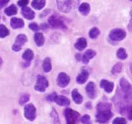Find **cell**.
<instances>
[{"mask_svg":"<svg viewBox=\"0 0 132 124\" xmlns=\"http://www.w3.org/2000/svg\"><path fill=\"white\" fill-rule=\"evenodd\" d=\"M110 103H100L97 106V121L100 123H105L112 116V112L110 111Z\"/></svg>","mask_w":132,"mask_h":124,"instance_id":"obj_1","label":"cell"},{"mask_svg":"<svg viewBox=\"0 0 132 124\" xmlns=\"http://www.w3.org/2000/svg\"><path fill=\"white\" fill-rule=\"evenodd\" d=\"M56 2L59 11L63 13H68L79 5V0H56Z\"/></svg>","mask_w":132,"mask_h":124,"instance_id":"obj_2","label":"cell"},{"mask_svg":"<svg viewBox=\"0 0 132 124\" xmlns=\"http://www.w3.org/2000/svg\"><path fill=\"white\" fill-rule=\"evenodd\" d=\"M64 115L66 118V123L67 124H76L79 120L80 114L79 112L73 110L71 108H67L64 111Z\"/></svg>","mask_w":132,"mask_h":124,"instance_id":"obj_3","label":"cell"},{"mask_svg":"<svg viewBox=\"0 0 132 124\" xmlns=\"http://www.w3.org/2000/svg\"><path fill=\"white\" fill-rule=\"evenodd\" d=\"M48 23L52 28H57V29H62V30H65L66 26L64 24L63 20L61 19L59 15H52L48 19Z\"/></svg>","mask_w":132,"mask_h":124,"instance_id":"obj_4","label":"cell"},{"mask_svg":"<svg viewBox=\"0 0 132 124\" xmlns=\"http://www.w3.org/2000/svg\"><path fill=\"white\" fill-rule=\"evenodd\" d=\"M46 87H48V82L46 80V78L42 75H39L37 79V84L35 86V90L38 92H44Z\"/></svg>","mask_w":132,"mask_h":124,"instance_id":"obj_5","label":"cell"},{"mask_svg":"<svg viewBox=\"0 0 132 124\" xmlns=\"http://www.w3.org/2000/svg\"><path fill=\"white\" fill-rule=\"evenodd\" d=\"M125 37H126V32L121 29H114L110 34V38L112 40H116V42L122 40Z\"/></svg>","mask_w":132,"mask_h":124,"instance_id":"obj_6","label":"cell"},{"mask_svg":"<svg viewBox=\"0 0 132 124\" xmlns=\"http://www.w3.org/2000/svg\"><path fill=\"white\" fill-rule=\"evenodd\" d=\"M26 43H27V37L25 35H19L16 38V43H15V44H13L12 49L14 51H20L22 46Z\"/></svg>","mask_w":132,"mask_h":124,"instance_id":"obj_7","label":"cell"},{"mask_svg":"<svg viewBox=\"0 0 132 124\" xmlns=\"http://www.w3.org/2000/svg\"><path fill=\"white\" fill-rule=\"evenodd\" d=\"M25 117L28 120H32L36 118V108L34 106V104L29 103L25 106Z\"/></svg>","mask_w":132,"mask_h":124,"instance_id":"obj_8","label":"cell"},{"mask_svg":"<svg viewBox=\"0 0 132 124\" xmlns=\"http://www.w3.org/2000/svg\"><path fill=\"white\" fill-rule=\"evenodd\" d=\"M70 82V77L65 74V73H59V75L57 77V84L59 87L64 88L66 87Z\"/></svg>","mask_w":132,"mask_h":124,"instance_id":"obj_9","label":"cell"},{"mask_svg":"<svg viewBox=\"0 0 132 124\" xmlns=\"http://www.w3.org/2000/svg\"><path fill=\"white\" fill-rule=\"evenodd\" d=\"M120 87H121V90L122 92L124 93L125 95L129 96L130 97V94H131V85L130 83L127 81L126 79L122 78L120 80Z\"/></svg>","mask_w":132,"mask_h":124,"instance_id":"obj_10","label":"cell"},{"mask_svg":"<svg viewBox=\"0 0 132 124\" xmlns=\"http://www.w3.org/2000/svg\"><path fill=\"white\" fill-rule=\"evenodd\" d=\"M54 102L58 105H61V106H67V105L70 104V101L66 97H63V96H56Z\"/></svg>","mask_w":132,"mask_h":124,"instance_id":"obj_11","label":"cell"},{"mask_svg":"<svg viewBox=\"0 0 132 124\" xmlns=\"http://www.w3.org/2000/svg\"><path fill=\"white\" fill-rule=\"evenodd\" d=\"M22 14L23 16L25 17L26 19L28 20H32L35 18V13H34V11L31 9V8H29V7H23L22 8Z\"/></svg>","mask_w":132,"mask_h":124,"instance_id":"obj_12","label":"cell"},{"mask_svg":"<svg viewBox=\"0 0 132 124\" xmlns=\"http://www.w3.org/2000/svg\"><path fill=\"white\" fill-rule=\"evenodd\" d=\"M113 83L110 81H106V80H103L101 81V87L105 90L106 93H111L113 90Z\"/></svg>","mask_w":132,"mask_h":124,"instance_id":"obj_13","label":"cell"},{"mask_svg":"<svg viewBox=\"0 0 132 124\" xmlns=\"http://www.w3.org/2000/svg\"><path fill=\"white\" fill-rule=\"evenodd\" d=\"M86 92L88 94L89 97L91 98H95L96 97V90H95V84L93 82H90L88 85H87V88H86Z\"/></svg>","mask_w":132,"mask_h":124,"instance_id":"obj_14","label":"cell"},{"mask_svg":"<svg viewBox=\"0 0 132 124\" xmlns=\"http://www.w3.org/2000/svg\"><path fill=\"white\" fill-rule=\"evenodd\" d=\"M95 55H96V52H95L94 50H92V49H89V50H87V51L84 53V55H83L82 61L84 63L87 64L89 61H90V59H92L93 57H95Z\"/></svg>","mask_w":132,"mask_h":124,"instance_id":"obj_15","label":"cell"},{"mask_svg":"<svg viewBox=\"0 0 132 124\" xmlns=\"http://www.w3.org/2000/svg\"><path fill=\"white\" fill-rule=\"evenodd\" d=\"M88 77H89L88 71L82 70V72H81V73H80V74L77 76V79H76V81H77V83H79V84H84L85 82L87 81Z\"/></svg>","mask_w":132,"mask_h":124,"instance_id":"obj_16","label":"cell"},{"mask_svg":"<svg viewBox=\"0 0 132 124\" xmlns=\"http://www.w3.org/2000/svg\"><path fill=\"white\" fill-rule=\"evenodd\" d=\"M11 24V27L13 29H19V28L24 27V21L22 19H19V18H13L10 22Z\"/></svg>","mask_w":132,"mask_h":124,"instance_id":"obj_17","label":"cell"},{"mask_svg":"<svg viewBox=\"0 0 132 124\" xmlns=\"http://www.w3.org/2000/svg\"><path fill=\"white\" fill-rule=\"evenodd\" d=\"M86 46H87V40H86V38H78V40L75 43V47L80 51V50H83Z\"/></svg>","mask_w":132,"mask_h":124,"instance_id":"obj_18","label":"cell"},{"mask_svg":"<svg viewBox=\"0 0 132 124\" xmlns=\"http://www.w3.org/2000/svg\"><path fill=\"white\" fill-rule=\"evenodd\" d=\"M72 98H73V101L76 103H78V104L82 103V102H83L82 96L80 95V93L78 92L77 90H73V91H72Z\"/></svg>","mask_w":132,"mask_h":124,"instance_id":"obj_19","label":"cell"},{"mask_svg":"<svg viewBox=\"0 0 132 124\" xmlns=\"http://www.w3.org/2000/svg\"><path fill=\"white\" fill-rule=\"evenodd\" d=\"M35 42H36V44L38 46H42L44 43V35L42 32H36V35H35Z\"/></svg>","mask_w":132,"mask_h":124,"instance_id":"obj_20","label":"cell"},{"mask_svg":"<svg viewBox=\"0 0 132 124\" xmlns=\"http://www.w3.org/2000/svg\"><path fill=\"white\" fill-rule=\"evenodd\" d=\"M79 11L80 13L84 15V16H87L90 12V5L88 3H82L81 5L79 6Z\"/></svg>","mask_w":132,"mask_h":124,"instance_id":"obj_21","label":"cell"},{"mask_svg":"<svg viewBox=\"0 0 132 124\" xmlns=\"http://www.w3.org/2000/svg\"><path fill=\"white\" fill-rule=\"evenodd\" d=\"M45 5V0H33L32 2V6H33L35 9H43Z\"/></svg>","mask_w":132,"mask_h":124,"instance_id":"obj_22","label":"cell"},{"mask_svg":"<svg viewBox=\"0 0 132 124\" xmlns=\"http://www.w3.org/2000/svg\"><path fill=\"white\" fill-rule=\"evenodd\" d=\"M5 14L7 15V16H13V15L17 14L16 6L11 5V6H9L8 8H6V9H5Z\"/></svg>","mask_w":132,"mask_h":124,"instance_id":"obj_23","label":"cell"},{"mask_svg":"<svg viewBox=\"0 0 132 124\" xmlns=\"http://www.w3.org/2000/svg\"><path fill=\"white\" fill-rule=\"evenodd\" d=\"M23 58L25 60H27L28 62L31 61V60L34 58V52L31 49H27V50L24 52V54H23Z\"/></svg>","mask_w":132,"mask_h":124,"instance_id":"obj_24","label":"cell"},{"mask_svg":"<svg viewBox=\"0 0 132 124\" xmlns=\"http://www.w3.org/2000/svg\"><path fill=\"white\" fill-rule=\"evenodd\" d=\"M43 69L44 72H50L51 70V63H50V59L48 57L44 59V63H43Z\"/></svg>","mask_w":132,"mask_h":124,"instance_id":"obj_25","label":"cell"},{"mask_svg":"<svg viewBox=\"0 0 132 124\" xmlns=\"http://www.w3.org/2000/svg\"><path fill=\"white\" fill-rule=\"evenodd\" d=\"M116 55H117V57L121 60L126 59L127 58V53H126V51H125V49L124 48L118 49V50H117V52H116Z\"/></svg>","mask_w":132,"mask_h":124,"instance_id":"obj_26","label":"cell"},{"mask_svg":"<svg viewBox=\"0 0 132 124\" xmlns=\"http://www.w3.org/2000/svg\"><path fill=\"white\" fill-rule=\"evenodd\" d=\"M51 120H52V124H60L58 114L55 111V109H52V111H51Z\"/></svg>","mask_w":132,"mask_h":124,"instance_id":"obj_27","label":"cell"},{"mask_svg":"<svg viewBox=\"0 0 132 124\" xmlns=\"http://www.w3.org/2000/svg\"><path fill=\"white\" fill-rule=\"evenodd\" d=\"M8 35H9V30L4 25H0V38H5Z\"/></svg>","mask_w":132,"mask_h":124,"instance_id":"obj_28","label":"cell"},{"mask_svg":"<svg viewBox=\"0 0 132 124\" xmlns=\"http://www.w3.org/2000/svg\"><path fill=\"white\" fill-rule=\"evenodd\" d=\"M99 35H100V30L98 28H93V29L90 31V32H89L90 38H97L99 37Z\"/></svg>","mask_w":132,"mask_h":124,"instance_id":"obj_29","label":"cell"},{"mask_svg":"<svg viewBox=\"0 0 132 124\" xmlns=\"http://www.w3.org/2000/svg\"><path fill=\"white\" fill-rule=\"evenodd\" d=\"M121 70H122V64L121 63H117L113 66V68H112V73L113 74H118V73H120Z\"/></svg>","mask_w":132,"mask_h":124,"instance_id":"obj_30","label":"cell"},{"mask_svg":"<svg viewBox=\"0 0 132 124\" xmlns=\"http://www.w3.org/2000/svg\"><path fill=\"white\" fill-rule=\"evenodd\" d=\"M29 100H30V96L28 95V94H25V95H23L22 97H20V101H19V103L23 105L24 103H26L29 102Z\"/></svg>","mask_w":132,"mask_h":124,"instance_id":"obj_31","label":"cell"},{"mask_svg":"<svg viewBox=\"0 0 132 124\" xmlns=\"http://www.w3.org/2000/svg\"><path fill=\"white\" fill-rule=\"evenodd\" d=\"M112 124H126V120L123 117H117L112 121Z\"/></svg>","mask_w":132,"mask_h":124,"instance_id":"obj_32","label":"cell"},{"mask_svg":"<svg viewBox=\"0 0 132 124\" xmlns=\"http://www.w3.org/2000/svg\"><path fill=\"white\" fill-rule=\"evenodd\" d=\"M81 121H82L83 124H91V118L89 115H84L82 118H81Z\"/></svg>","mask_w":132,"mask_h":124,"instance_id":"obj_33","label":"cell"},{"mask_svg":"<svg viewBox=\"0 0 132 124\" xmlns=\"http://www.w3.org/2000/svg\"><path fill=\"white\" fill-rule=\"evenodd\" d=\"M29 28H30L31 30L35 31V32H38V31L39 30V27L38 26V24H37V23H32V24H30Z\"/></svg>","mask_w":132,"mask_h":124,"instance_id":"obj_34","label":"cell"},{"mask_svg":"<svg viewBox=\"0 0 132 124\" xmlns=\"http://www.w3.org/2000/svg\"><path fill=\"white\" fill-rule=\"evenodd\" d=\"M29 4V0H20L18 2V5L21 6V7H26Z\"/></svg>","mask_w":132,"mask_h":124,"instance_id":"obj_35","label":"cell"},{"mask_svg":"<svg viewBox=\"0 0 132 124\" xmlns=\"http://www.w3.org/2000/svg\"><path fill=\"white\" fill-rule=\"evenodd\" d=\"M56 96H57V95H56V93H53V94H51L50 96L47 97V100H48V101H51V102H54Z\"/></svg>","mask_w":132,"mask_h":124,"instance_id":"obj_36","label":"cell"},{"mask_svg":"<svg viewBox=\"0 0 132 124\" xmlns=\"http://www.w3.org/2000/svg\"><path fill=\"white\" fill-rule=\"evenodd\" d=\"M8 1H10V0H0V6L5 5L6 3H8Z\"/></svg>","mask_w":132,"mask_h":124,"instance_id":"obj_37","label":"cell"},{"mask_svg":"<svg viewBox=\"0 0 132 124\" xmlns=\"http://www.w3.org/2000/svg\"><path fill=\"white\" fill-rule=\"evenodd\" d=\"M1 63H2V59L0 58V65H1Z\"/></svg>","mask_w":132,"mask_h":124,"instance_id":"obj_38","label":"cell"},{"mask_svg":"<svg viewBox=\"0 0 132 124\" xmlns=\"http://www.w3.org/2000/svg\"><path fill=\"white\" fill-rule=\"evenodd\" d=\"M130 1H131V0H130Z\"/></svg>","mask_w":132,"mask_h":124,"instance_id":"obj_39","label":"cell"}]
</instances>
